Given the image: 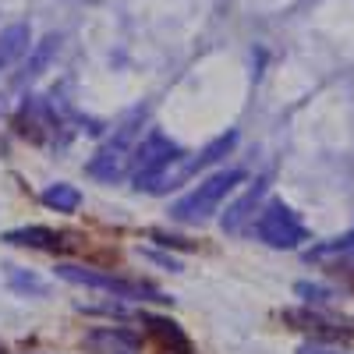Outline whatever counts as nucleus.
Returning <instances> with one entry per match:
<instances>
[{
    "instance_id": "1",
    "label": "nucleus",
    "mask_w": 354,
    "mask_h": 354,
    "mask_svg": "<svg viewBox=\"0 0 354 354\" xmlns=\"http://www.w3.org/2000/svg\"><path fill=\"white\" fill-rule=\"evenodd\" d=\"M245 181H248V174L241 167L216 170L209 177H202L188 195H181L170 205V220H177V223H205L213 213H220V205L238 192V185H245Z\"/></svg>"
},
{
    "instance_id": "2",
    "label": "nucleus",
    "mask_w": 354,
    "mask_h": 354,
    "mask_svg": "<svg viewBox=\"0 0 354 354\" xmlns=\"http://www.w3.org/2000/svg\"><path fill=\"white\" fill-rule=\"evenodd\" d=\"M53 277H61L64 283L88 287V290H103L113 301H156V305L170 301L160 287L145 283V280H128V277H117L110 270H93V266H78V262H57Z\"/></svg>"
},
{
    "instance_id": "3",
    "label": "nucleus",
    "mask_w": 354,
    "mask_h": 354,
    "mask_svg": "<svg viewBox=\"0 0 354 354\" xmlns=\"http://www.w3.org/2000/svg\"><path fill=\"white\" fill-rule=\"evenodd\" d=\"M234 145H238V131H227V135H220V138H213L205 149H198V153H181V156H174L163 170H156L153 177H145V181L138 185V192H149V195H167V192H174V188H181L185 181H192L195 174H202L205 167H213V163H220Z\"/></svg>"
},
{
    "instance_id": "4",
    "label": "nucleus",
    "mask_w": 354,
    "mask_h": 354,
    "mask_svg": "<svg viewBox=\"0 0 354 354\" xmlns=\"http://www.w3.org/2000/svg\"><path fill=\"white\" fill-rule=\"evenodd\" d=\"M252 230H255V238L262 245H270L277 252H290V248H301L308 241V227L301 223V216L290 209L287 202L273 198V202H266L259 216L252 220Z\"/></svg>"
},
{
    "instance_id": "5",
    "label": "nucleus",
    "mask_w": 354,
    "mask_h": 354,
    "mask_svg": "<svg viewBox=\"0 0 354 354\" xmlns=\"http://www.w3.org/2000/svg\"><path fill=\"white\" fill-rule=\"evenodd\" d=\"M174 156H181V145H177L174 138H167L163 131H145L135 149H131V160H128V177L135 181V188L145 181V177H153L156 170H163Z\"/></svg>"
},
{
    "instance_id": "6",
    "label": "nucleus",
    "mask_w": 354,
    "mask_h": 354,
    "mask_svg": "<svg viewBox=\"0 0 354 354\" xmlns=\"http://www.w3.org/2000/svg\"><path fill=\"white\" fill-rule=\"evenodd\" d=\"M138 138H135V128L124 124L93 160L85 163V174L88 177H100V181H121V177H128V160H131V149H135Z\"/></svg>"
},
{
    "instance_id": "7",
    "label": "nucleus",
    "mask_w": 354,
    "mask_h": 354,
    "mask_svg": "<svg viewBox=\"0 0 354 354\" xmlns=\"http://www.w3.org/2000/svg\"><path fill=\"white\" fill-rule=\"evenodd\" d=\"M283 322H290V330H301L308 337H315L319 344L326 340H340L354 333V319H340V315H326L319 308H287Z\"/></svg>"
},
{
    "instance_id": "8",
    "label": "nucleus",
    "mask_w": 354,
    "mask_h": 354,
    "mask_svg": "<svg viewBox=\"0 0 354 354\" xmlns=\"http://www.w3.org/2000/svg\"><path fill=\"white\" fill-rule=\"evenodd\" d=\"M138 319H142V330H145V337H149V344H153L160 354H195L192 337L185 333L181 322H174L170 315L138 312Z\"/></svg>"
},
{
    "instance_id": "9",
    "label": "nucleus",
    "mask_w": 354,
    "mask_h": 354,
    "mask_svg": "<svg viewBox=\"0 0 354 354\" xmlns=\"http://www.w3.org/2000/svg\"><path fill=\"white\" fill-rule=\"evenodd\" d=\"M0 241H4V245H11V248L46 252V255H64V252H71V248H75L71 234H64V230H53V227H39V223H32V227H15V230H4V238H0Z\"/></svg>"
},
{
    "instance_id": "10",
    "label": "nucleus",
    "mask_w": 354,
    "mask_h": 354,
    "mask_svg": "<svg viewBox=\"0 0 354 354\" xmlns=\"http://www.w3.org/2000/svg\"><path fill=\"white\" fill-rule=\"evenodd\" d=\"M82 347L93 354H142V337L128 326H96L82 337Z\"/></svg>"
},
{
    "instance_id": "11",
    "label": "nucleus",
    "mask_w": 354,
    "mask_h": 354,
    "mask_svg": "<svg viewBox=\"0 0 354 354\" xmlns=\"http://www.w3.org/2000/svg\"><path fill=\"white\" fill-rule=\"evenodd\" d=\"M262 192H266V177H259V181L238 198V202H234L230 205V209L223 213V230H230V234H238L248 220H255V205H259V198H262Z\"/></svg>"
},
{
    "instance_id": "12",
    "label": "nucleus",
    "mask_w": 354,
    "mask_h": 354,
    "mask_svg": "<svg viewBox=\"0 0 354 354\" xmlns=\"http://www.w3.org/2000/svg\"><path fill=\"white\" fill-rule=\"evenodd\" d=\"M4 280H8V290L18 294V298H46V294H50V283H46L36 270L4 266Z\"/></svg>"
},
{
    "instance_id": "13",
    "label": "nucleus",
    "mask_w": 354,
    "mask_h": 354,
    "mask_svg": "<svg viewBox=\"0 0 354 354\" xmlns=\"http://www.w3.org/2000/svg\"><path fill=\"white\" fill-rule=\"evenodd\" d=\"M39 202L46 205V209H53V213H78V205H82V192L75 188V185H68V181H57V185H46L43 188V195H39Z\"/></svg>"
},
{
    "instance_id": "14",
    "label": "nucleus",
    "mask_w": 354,
    "mask_h": 354,
    "mask_svg": "<svg viewBox=\"0 0 354 354\" xmlns=\"http://www.w3.org/2000/svg\"><path fill=\"white\" fill-rule=\"evenodd\" d=\"M28 46H32V32H28V25H8L4 32H0V68L15 64L18 57H25Z\"/></svg>"
},
{
    "instance_id": "15",
    "label": "nucleus",
    "mask_w": 354,
    "mask_h": 354,
    "mask_svg": "<svg viewBox=\"0 0 354 354\" xmlns=\"http://www.w3.org/2000/svg\"><path fill=\"white\" fill-rule=\"evenodd\" d=\"M354 248V227L344 234V238H333V241H326V245H315L312 252H308V259H326V255H337V252H351Z\"/></svg>"
},
{
    "instance_id": "16",
    "label": "nucleus",
    "mask_w": 354,
    "mask_h": 354,
    "mask_svg": "<svg viewBox=\"0 0 354 354\" xmlns=\"http://www.w3.org/2000/svg\"><path fill=\"white\" fill-rule=\"evenodd\" d=\"M298 354H351V351L333 347V344H319V340H312V344H301V347H298Z\"/></svg>"
},
{
    "instance_id": "17",
    "label": "nucleus",
    "mask_w": 354,
    "mask_h": 354,
    "mask_svg": "<svg viewBox=\"0 0 354 354\" xmlns=\"http://www.w3.org/2000/svg\"><path fill=\"white\" fill-rule=\"evenodd\" d=\"M145 259H153V262H160V266H170V273H181V262H177V259H170V255H160V252H145Z\"/></svg>"
}]
</instances>
